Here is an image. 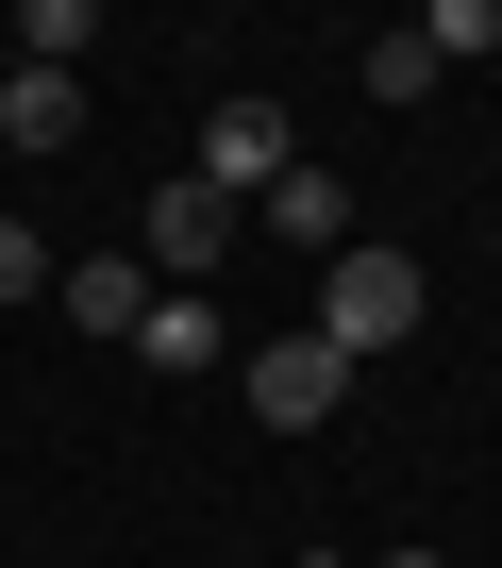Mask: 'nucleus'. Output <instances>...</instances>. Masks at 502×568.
<instances>
[{"label": "nucleus", "mask_w": 502, "mask_h": 568, "mask_svg": "<svg viewBox=\"0 0 502 568\" xmlns=\"http://www.w3.org/2000/svg\"><path fill=\"white\" fill-rule=\"evenodd\" d=\"M419 318H435V284H419V251H385V234H352V251L319 267V302H302V335H319V352H352V368H369V352H402Z\"/></svg>", "instance_id": "nucleus-1"}, {"label": "nucleus", "mask_w": 502, "mask_h": 568, "mask_svg": "<svg viewBox=\"0 0 502 568\" xmlns=\"http://www.w3.org/2000/svg\"><path fill=\"white\" fill-rule=\"evenodd\" d=\"M118 352H134V368H168V385H201V368H234V318L201 302V284H151V318H134Z\"/></svg>", "instance_id": "nucleus-5"}, {"label": "nucleus", "mask_w": 502, "mask_h": 568, "mask_svg": "<svg viewBox=\"0 0 502 568\" xmlns=\"http://www.w3.org/2000/svg\"><path fill=\"white\" fill-rule=\"evenodd\" d=\"M419 51H435V68H469V51H502V0H435V18H419Z\"/></svg>", "instance_id": "nucleus-10"}, {"label": "nucleus", "mask_w": 502, "mask_h": 568, "mask_svg": "<svg viewBox=\"0 0 502 568\" xmlns=\"http://www.w3.org/2000/svg\"><path fill=\"white\" fill-rule=\"evenodd\" d=\"M0 302H51V251H34L18 217H0Z\"/></svg>", "instance_id": "nucleus-12"}, {"label": "nucleus", "mask_w": 502, "mask_h": 568, "mask_svg": "<svg viewBox=\"0 0 502 568\" xmlns=\"http://www.w3.org/2000/svg\"><path fill=\"white\" fill-rule=\"evenodd\" d=\"M251 217H269L285 251H319V267L352 251V184H335V168H285V184H269V201H251Z\"/></svg>", "instance_id": "nucleus-8"}, {"label": "nucleus", "mask_w": 502, "mask_h": 568, "mask_svg": "<svg viewBox=\"0 0 502 568\" xmlns=\"http://www.w3.org/2000/svg\"><path fill=\"white\" fill-rule=\"evenodd\" d=\"M234 385H251V418H269V435H319V418H352V385H369V368H352V352H319V335L285 318V335H251V352H234Z\"/></svg>", "instance_id": "nucleus-3"}, {"label": "nucleus", "mask_w": 502, "mask_h": 568, "mask_svg": "<svg viewBox=\"0 0 502 568\" xmlns=\"http://www.w3.org/2000/svg\"><path fill=\"white\" fill-rule=\"evenodd\" d=\"M285 168H302V118H285L269 84H218V101H201V184H218L234 217H251V201H269Z\"/></svg>", "instance_id": "nucleus-2"}, {"label": "nucleus", "mask_w": 502, "mask_h": 568, "mask_svg": "<svg viewBox=\"0 0 502 568\" xmlns=\"http://www.w3.org/2000/svg\"><path fill=\"white\" fill-rule=\"evenodd\" d=\"M234 234H251V217H234V201H218V184L184 168V184H151V234H134V267H151V284H201V267H218Z\"/></svg>", "instance_id": "nucleus-4"}, {"label": "nucleus", "mask_w": 502, "mask_h": 568, "mask_svg": "<svg viewBox=\"0 0 502 568\" xmlns=\"http://www.w3.org/2000/svg\"><path fill=\"white\" fill-rule=\"evenodd\" d=\"M68 51H101V0H18V68H68Z\"/></svg>", "instance_id": "nucleus-9"}, {"label": "nucleus", "mask_w": 502, "mask_h": 568, "mask_svg": "<svg viewBox=\"0 0 502 568\" xmlns=\"http://www.w3.org/2000/svg\"><path fill=\"white\" fill-rule=\"evenodd\" d=\"M68 134H84V68H0V151L51 168Z\"/></svg>", "instance_id": "nucleus-6"}, {"label": "nucleus", "mask_w": 502, "mask_h": 568, "mask_svg": "<svg viewBox=\"0 0 502 568\" xmlns=\"http://www.w3.org/2000/svg\"><path fill=\"white\" fill-rule=\"evenodd\" d=\"M51 302H68V335H134L151 318V267L134 251H84V267H51Z\"/></svg>", "instance_id": "nucleus-7"}, {"label": "nucleus", "mask_w": 502, "mask_h": 568, "mask_svg": "<svg viewBox=\"0 0 502 568\" xmlns=\"http://www.w3.org/2000/svg\"><path fill=\"white\" fill-rule=\"evenodd\" d=\"M369 101H435V51H419V18H402V34H369Z\"/></svg>", "instance_id": "nucleus-11"}, {"label": "nucleus", "mask_w": 502, "mask_h": 568, "mask_svg": "<svg viewBox=\"0 0 502 568\" xmlns=\"http://www.w3.org/2000/svg\"><path fill=\"white\" fill-rule=\"evenodd\" d=\"M369 568H435V551H369Z\"/></svg>", "instance_id": "nucleus-13"}]
</instances>
